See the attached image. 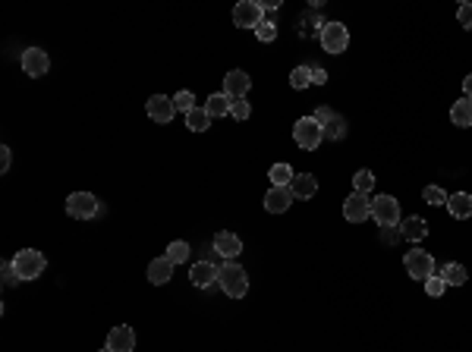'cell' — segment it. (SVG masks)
<instances>
[{"label": "cell", "mask_w": 472, "mask_h": 352, "mask_svg": "<svg viewBox=\"0 0 472 352\" xmlns=\"http://www.w3.org/2000/svg\"><path fill=\"white\" fill-rule=\"evenodd\" d=\"M221 289L227 293L230 299H243L249 293V277H246V268H239L236 261H227L221 264V277H217Z\"/></svg>", "instance_id": "obj_1"}, {"label": "cell", "mask_w": 472, "mask_h": 352, "mask_svg": "<svg viewBox=\"0 0 472 352\" xmlns=\"http://www.w3.org/2000/svg\"><path fill=\"white\" fill-rule=\"evenodd\" d=\"M101 211H104V204H101V198H95L92 192H72V195L66 198V214L76 220H92V217H98Z\"/></svg>", "instance_id": "obj_2"}, {"label": "cell", "mask_w": 472, "mask_h": 352, "mask_svg": "<svg viewBox=\"0 0 472 352\" xmlns=\"http://www.w3.org/2000/svg\"><path fill=\"white\" fill-rule=\"evenodd\" d=\"M293 139L302 151H315L324 139V126L315 120V117H302V120H296V126H293Z\"/></svg>", "instance_id": "obj_3"}, {"label": "cell", "mask_w": 472, "mask_h": 352, "mask_svg": "<svg viewBox=\"0 0 472 352\" xmlns=\"http://www.w3.org/2000/svg\"><path fill=\"white\" fill-rule=\"evenodd\" d=\"M13 268L19 280H38L44 274V255L35 252V248H22V252L13 255Z\"/></svg>", "instance_id": "obj_4"}, {"label": "cell", "mask_w": 472, "mask_h": 352, "mask_svg": "<svg viewBox=\"0 0 472 352\" xmlns=\"http://www.w3.org/2000/svg\"><path fill=\"white\" fill-rule=\"evenodd\" d=\"M318 38H322V48L328 50V54H344V50L350 48V32H346L344 22H324Z\"/></svg>", "instance_id": "obj_5"}, {"label": "cell", "mask_w": 472, "mask_h": 352, "mask_svg": "<svg viewBox=\"0 0 472 352\" xmlns=\"http://www.w3.org/2000/svg\"><path fill=\"white\" fill-rule=\"evenodd\" d=\"M372 217L381 226H400V202L393 195H375L372 198Z\"/></svg>", "instance_id": "obj_6"}, {"label": "cell", "mask_w": 472, "mask_h": 352, "mask_svg": "<svg viewBox=\"0 0 472 352\" xmlns=\"http://www.w3.org/2000/svg\"><path fill=\"white\" fill-rule=\"evenodd\" d=\"M403 264H406V274L413 277V280H422L425 283L431 274H435V258H431V252H422V248L406 252Z\"/></svg>", "instance_id": "obj_7"}, {"label": "cell", "mask_w": 472, "mask_h": 352, "mask_svg": "<svg viewBox=\"0 0 472 352\" xmlns=\"http://www.w3.org/2000/svg\"><path fill=\"white\" fill-rule=\"evenodd\" d=\"M262 16H265V7L258 3V0H239L233 7V26L239 28H258L262 26Z\"/></svg>", "instance_id": "obj_8"}, {"label": "cell", "mask_w": 472, "mask_h": 352, "mask_svg": "<svg viewBox=\"0 0 472 352\" xmlns=\"http://www.w3.org/2000/svg\"><path fill=\"white\" fill-rule=\"evenodd\" d=\"M344 217L350 220V224H362V220L372 217V198L362 195V192H353V195H346L344 202Z\"/></svg>", "instance_id": "obj_9"}, {"label": "cell", "mask_w": 472, "mask_h": 352, "mask_svg": "<svg viewBox=\"0 0 472 352\" xmlns=\"http://www.w3.org/2000/svg\"><path fill=\"white\" fill-rule=\"evenodd\" d=\"M19 63H22V72H26V76L38 79V76H44V72L50 70V57L44 54L41 48H29V50H22Z\"/></svg>", "instance_id": "obj_10"}, {"label": "cell", "mask_w": 472, "mask_h": 352, "mask_svg": "<svg viewBox=\"0 0 472 352\" xmlns=\"http://www.w3.org/2000/svg\"><path fill=\"white\" fill-rule=\"evenodd\" d=\"M145 113H148L155 123H170L173 117H177V104H173V98H167V95H151L148 104H145Z\"/></svg>", "instance_id": "obj_11"}, {"label": "cell", "mask_w": 472, "mask_h": 352, "mask_svg": "<svg viewBox=\"0 0 472 352\" xmlns=\"http://www.w3.org/2000/svg\"><path fill=\"white\" fill-rule=\"evenodd\" d=\"M293 202H296V195H293L290 186H271L268 195H265V211L268 214H284V211H290V204Z\"/></svg>", "instance_id": "obj_12"}, {"label": "cell", "mask_w": 472, "mask_h": 352, "mask_svg": "<svg viewBox=\"0 0 472 352\" xmlns=\"http://www.w3.org/2000/svg\"><path fill=\"white\" fill-rule=\"evenodd\" d=\"M217 277H221V268H217L215 261H195L193 268H189V280H193V286H199V289L215 286Z\"/></svg>", "instance_id": "obj_13"}, {"label": "cell", "mask_w": 472, "mask_h": 352, "mask_svg": "<svg viewBox=\"0 0 472 352\" xmlns=\"http://www.w3.org/2000/svg\"><path fill=\"white\" fill-rule=\"evenodd\" d=\"M249 88H252V79L246 70H230L227 76H224V95H227V98L239 101L249 95Z\"/></svg>", "instance_id": "obj_14"}, {"label": "cell", "mask_w": 472, "mask_h": 352, "mask_svg": "<svg viewBox=\"0 0 472 352\" xmlns=\"http://www.w3.org/2000/svg\"><path fill=\"white\" fill-rule=\"evenodd\" d=\"M108 349L110 352H132V349H136V333H132V327H126V324L110 327Z\"/></svg>", "instance_id": "obj_15"}, {"label": "cell", "mask_w": 472, "mask_h": 352, "mask_svg": "<svg viewBox=\"0 0 472 352\" xmlns=\"http://www.w3.org/2000/svg\"><path fill=\"white\" fill-rule=\"evenodd\" d=\"M215 252L221 255V258L233 261L236 255L243 252V239H239L236 233H217V236H215Z\"/></svg>", "instance_id": "obj_16"}, {"label": "cell", "mask_w": 472, "mask_h": 352, "mask_svg": "<svg viewBox=\"0 0 472 352\" xmlns=\"http://www.w3.org/2000/svg\"><path fill=\"white\" fill-rule=\"evenodd\" d=\"M173 268H177V264H173L167 255H164V258H155L148 264V280L155 283V286H164V283L173 277Z\"/></svg>", "instance_id": "obj_17"}, {"label": "cell", "mask_w": 472, "mask_h": 352, "mask_svg": "<svg viewBox=\"0 0 472 352\" xmlns=\"http://www.w3.org/2000/svg\"><path fill=\"white\" fill-rule=\"evenodd\" d=\"M447 211H451V217H457V220L472 217V195L469 192H453V195L447 198Z\"/></svg>", "instance_id": "obj_18"}, {"label": "cell", "mask_w": 472, "mask_h": 352, "mask_svg": "<svg viewBox=\"0 0 472 352\" xmlns=\"http://www.w3.org/2000/svg\"><path fill=\"white\" fill-rule=\"evenodd\" d=\"M290 189H293V195L299 198V202H306V198H312L315 192H318V179H315L312 173H296Z\"/></svg>", "instance_id": "obj_19"}, {"label": "cell", "mask_w": 472, "mask_h": 352, "mask_svg": "<svg viewBox=\"0 0 472 352\" xmlns=\"http://www.w3.org/2000/svg\"><path fill=\"white\" fill-rule=\"evenodd\" d=\"M400 236L409 242H422L425 236H429V224H425L422 217H406L400 224Z\"/></svg>", "instance_id": "obj_20"}, {"label": "cell", "mask_w": 472, "mask_h": 352, "mask_svg": "<svg viewBox=\"0 0 472 352\" xmlns=\"http://www.w3.org/2000/svg\"><path fill=\"white\" fill-rule=\"evenodd\" d=\"M230 107H233V98H227L224 92H217V95H211V98L205 101V113L211 117V120H221V117H227L230 113Z\"/></svg>", "instance_id": "obj_21"}, {"label": "cell", "mask_w": 472, "mask_h": 352, "mask_svg": "<svg viewBox=\"0 0 472 352\" xmlns=\"http://www.w3.org/2000/svg\"><path fill=\"white\" fill-rule=\"evenodd\" d=\"M451 123L460 129H469L472 126V101L469 98H460L457 104L451 107Z\"/></svg>", "instance_id": "obj_22"}, {"label": "cell", "mask_w": 472, "mask_h": 352, "mask_svg": "<svg viewBox=\"0 0 472 352\" xmlns=\"http://www.w3.org/2000/svg\"><path fill=\"white\" fill-rule=\"evenodd\" d=\"M441 277L447 286H463L466 283V268L463 264H457V261H451V264H444L441 268Z\"/></svg>", "instance_id": "obj_23"}, {"label": "cell", "mask_w": 472, "mask_h": 352, "mask_svg": "<svg viewBox=\"0 0 472 352\" xmlns=\"http://www.w3.org/2000/svg\"><path fill=\"white\" fill-rule=\"evenodd\" d=\"M268 176H271V186H290L296 173H293V167H290V164L280 161V164H274V167L268 170Z\"/></svg>", "instance_id": "obj_24"}, {"label": "cell", "mask_w": 472, "mask_h": 352, "mask_svg": "<svg viewBox=\"0 0 472 352\" xmlns=\"http://www.w3.org/2000/svg\"><path fill=\"white\" fill-rule=\"evenodd\" d=\"M208 126H211V117L205 113V107H195V110L186 113V129H193V133H205Z\"/></svg>", "instance_id": "obj_25"}, {"label": "cell", "mask_w": 472, "mask_h": 352, "mask_svg": "<svg viewBox=\"0 0 472 352\" xmlns=\"http://www.w3.org/2000/svg\"><path fill=\"white\" fill-rule=\"evenodd\" d=\"M346 135V117H340V113H334L331 117V123H324V139L331 141H340Z\"/></svg>", "instance_id": "obj_26"}, {"label": "cell", "mask_w": 472, "mask_h": 352, "mask_svg": "<svg viewBox=\"0 0 472 352\" xmlns=\"http://www.w3.org/2000/svg\"><path fill=\"white\" fill-rule=\"evenodd\" d=\"M189 252H193V248H189V242H183V239H177V242H170V246H167V258H170L173 264H186Z\"/></svg>", "instance_id": "obj_27"}, {"label": "cell", "mask_w": 472, "mask_h": 352, "mask_svg": "<svg viewBox=\"0 0 472 352\" xmlns=\"http://www.w3.org/2000/svg\"><path fill=\"white\" fill-rule=\"evenodd\" d=\"M375 186V173L372 170H356V176H353V192H362V195H368Z\"/></svg>", "instance_id": "obj_28"}, {"label": "cell", "mask_w": 472, "mask_h": 352, "mask_svg": "<svg viewBox=\"0 0 472 352\" xmlns=\"http://www.w3.org/2000/svg\"><path fill=\"white\" fill-rule=\"evenodd\" d=\"M290 85H293L296 92L308 88V85H312V66H296V70L290 72Z\"/></svg>", "instance_id": "obj_29"}, {"label": "cell", "mask_w": 472, "mask_h": 352, "mask_svg": "<svg viewBox=\"0 0 472 352\" xmlns=\"http://www.w3.org/2000/svg\"><path fill=\"white\" fill-rule=\"evenodd\" d=\"M422 198H425L429 204H435V208H437V204H447V198H451V195H447V192H444L441 186H425V189H422Z\"/></svg>", "instance_id": "obj_30"}, {"label": "cell", "mask_w": 472, "mask_h": 352, "mask_svg": "<svg viewBox=\"0 0 472 352\" xmlns=\"http://www.w3.org/2000/svg\"><path fill=\"white\" fill-rule=\"evenodd\" d=\"M230 117H233V120H249L252 117V104L246 98H239V101H233V107H230Z\"/></svg>", "instance_id": "obj_31"}, {"label": "cell", "mask_w": 472, "mask_h": 352, "mask_svg": "<svg viewBox=\"0 0 472 352\" xmlns=\"http://www.w3.org/2000/svg\"><path fill=\"white\" fill-rule=\"evenodd\" d=\"M255 35H258V41H265V44H271L274 38H277V26H274L271 19H265L262 26L255 28Z\"/></svg>", "instance_id": "obj_32"}, {"label": "cell", "mask_w": 472, "mask_h": 352, "mask_svg": "<svg viewBox=\"0 0 472 352\" xmlns=\"http://www.w3.org/2000/svg\"><path fill=\"white\" fill-rule=\"evenodd\" d=\"M173 104H177V110L189 113V110H195V95L193 92H177L173 95Z\"/></svg>", "instance_id": "obj_33"}, {"label": "cell", "mask_w": 472, "mask_h": 352, "mask_svg": "<svg viewBox=\"0 0 472 352\" xmlns=\"http://www.w3.org/2000/svg\"><path fill=\"white\" fill-rule=\"evenodd\" d=\"M444 289H447V283H444V277H435V274H431L429 280H425V293H429L431 299L444 296Z\"/></svg>", "instance_id": "obj_34"}, {"label": "cell", "mask_w": 472, "mask_h": 352, "mask_svg": "<svg viewBox=\"0 0 472 352\" xmlns=\"http://www.w3.org/2000/svg\"><path fill=\"white\" fill-rule=\"evenodd\" d=\"M457 19H460V26H463V28H469V32H472V3H460V10H457Z\"/></svg>", "instance_id": "obj_35"}, {"label": "cell", "mask_w": 472, "mask_h": 352, "mask_svg": "<svg viewBox=\"0 0 472 352\" xmlns=\"http://www.w3.org/2000/svg\"><path fill=\"white\" fill-rule=\"evenodd\" d=\"M16 280H19V277H16V268H13V261H3V283H7V286H13Z\"/></svg>", "instance_id": "obj_36"}, {"label": "cell", "mask_w": 472, "mask_h": 352, "mask_svg": "<svg viewBox=\"0 0 472 352\" xmlns=\"http://www.w3.org/2000/svg\"><path fill=\"white\" fill-rule=\"evenodd\" d=\"M312 117H315V120H318V123H322V126H324V123H331V117H334V110H331V107H315V113H312Z\"/></svg>", "instance_id": "obj_37"}, {"label": "cell", "mask_w": 472, "mask_h": 352, "mask_svg": "<svg viewBox=\"0 0 472 352\" xmlns=\"http://www.w3.org/2000/svg\"><path fill=\"white\" fill-rule=\"evenodd\" d=\"M10 161H13V151L3 145V148H0V173H7L10 170Z\"/></svg>", "instance_id": "obj_38"}, {"label": "cell", "mask_w": 472, "mask_h": 352, "mask_svg": "<svg viewBox=\"0 0 472 352\" xmlns=\"http://www.w3.org/2000/svg\"><path fill=\"white\" fill-rule=\"evenodd\" d=\"M324 82H328V72L322 66H312V85H324Z\"/></svg>", "instance_id": "obj_39"}, {"label": "cell", "mask_w": 472, "mask_h": 352, "mask_svg": "<svg viewBox=\"0 0 472 352\" xmlns=\"http://www.w3.org/2000/svg\"><path fill=\"white\" fill-rule=\"evenodd\" d=\"M463 92H466V98L472 101V76H466V79H463Z\"/></svg>", "instance_id": "obj_40"}, {"label": "cell", "mask_w": 472, "mask_h": 352, "mask_svg": "<svg viewBox=\"0 0 472 352\" xmlns=\"http://www.w3.org/2000/svg\"><path fill=\"white\" fill-rule=\"evenodd\" d=\"M101 352H110V349H101Z\"/></svg>", "instance_id": "obj_41"}]
</instances>
